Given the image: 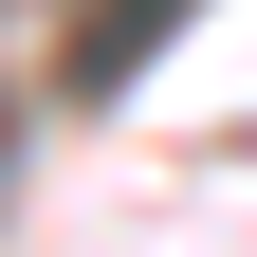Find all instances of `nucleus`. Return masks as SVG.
<instances>
[{"instance_id":"f257e3e1","label":"nucleus","mask_w":257,"mask_h":257,"mask_svg":"<svg viewBox=\"0 0 257 257\" xmlns=\"http://www.w3.org/2000/svg\"><path fill=\"white\" fill-rule=\"evenodd\" d=\"M184 19H202V0H92V19H74V92H128Z\"/></svg>"},{"instance_id":"f03ea898","label":"nucleus","mask_w":257,"mask_h":257,"mask_svg":"<svg viewBox=\"0 0 257 257\" xmlns=\"http://www.w3.org/2000/svg\"><path fill=\"white\" fill-rule=\"evenodd\" d=\"M0 184H19V128H0Z\"/></svg>"}]
</instances>
